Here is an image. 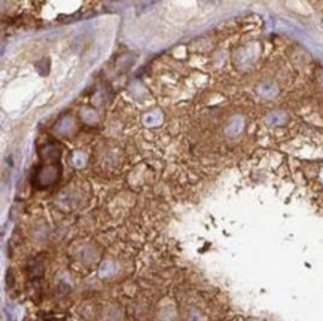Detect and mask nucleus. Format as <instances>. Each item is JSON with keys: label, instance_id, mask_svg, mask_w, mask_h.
Masks as SVG:
<instances>
[{"label": "nucleus", "instance_id": "3", "mask_svg": "<svg viewBox=\"0 0 323 321\" xmlns=\"http://www.w3.org/2000/svg\"><path fill=\"white\" fill-rule=\"evenodd\" d=\"M286 120H287V115H286V112H283V110L271 112V113L267 116V122H268V125H271V126H281V125L286 123Z\"/></svg>", "mask_w": 323, "mask_h": 321}, {"label": "nucleus", "instance_id": "1", "mask_svg": "<svg viewBox=\"0 0 323 321\" xmlns=\"http://www.w3.org/2000/svg\"><path fill=\"white\" fill-rule=\"evenodd\" d=\"M57 174H58V171L55 170V167H54V165H49V167L42 168V170L38 173L36 180L41 183V186H49V184H52V183L57 180Z\"/></svg>", "mask_w": 323, "mask_h": 321}, {"label": "nucleus", "instance_id": "4", "mask_svg": "<svg viewBox=\"0 0 323 321\" xmlns=\"http://www.w3.org/2000/svg\"><path fill=\"white\" fill-rule=\"evenodd\" d=\"M259 94L264 95V97H267V99H270V97H274V95L277 94V88L273 83H262L259 86Z\"/></svg>", "mask_w": 323, "mask_h": 321}, {"label": "nucleus", "instance_id": "2", "mask_svg": "<svg viewBox=\"0 0 323 321\" xmlns=\"http://www.w3.org/2000/svg\"><path fill=\"white\" fill-rule=\"evenodd\" d=\"M243 128H244V119L240 118V116H236L227 125V130H225V133H227V136H230V137H236L243 131Z\"/></svg>", "mask_w": 323, "mask_h": 321}, {"label": "nucleus", "instance_id": "5", "mask_svg": "<svg viewBox=\"0 0 323 321\" xmlns=\"http://www.w3.org/2000/svg\"><path fill=\"white\" fill-rule=\"evenodd\" d=\"M115 263H112V262H103L102 263V266H100V277L102 278H108V277H110V275H113L115 274Z\"/></svg>", "mask_w": 323, "mask_h": 321}]
</instances>
